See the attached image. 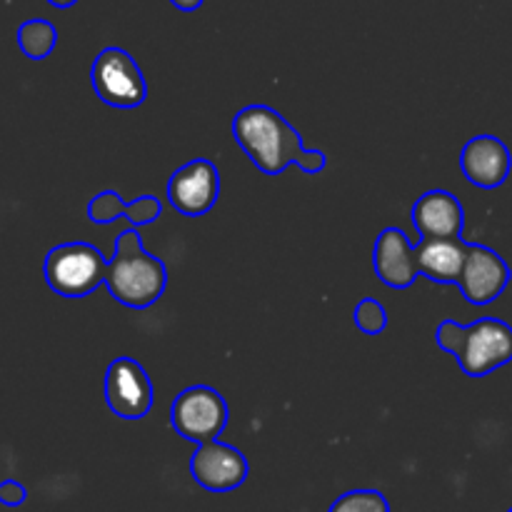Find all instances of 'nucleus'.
Returning a JSON list of instances; mask_svg holds the SVG:
<instances>
[{
    "label": "nucleus",
    "mask_w": 512,
    "mask_h": 512,
    "mask_svg": "<svg viewBox=\"0 0 512 512\" xmlns=\"http://www.w3.org/2000/svg\"><path fill=\"white\" fill-rule=\"evenodd\" d=\"M228 418L225 398L208 385H190L170 405V425L175 433L198 445L218 440L228 425Z\"/></svg>",
    "instance_id": "nucleus-5"
},
{
    "label": "nucleus",
    "mask_w": 512,
    "mask_h": 512,
    "mask_svg": "<svg viewBox=\"0 0 512 512\" xmlns=\"http://www.w3.org/2000/svg\"><path fill=\"white\" fill-rule=\"evenodd\" d=\"M415 230L423 238H460L465 228V210L448 190H428L413 205Z\"/></svg>",
    "instance_id": "nucleus-13"
},
{
    "label": "nucleus",
    "mask_w": 512,
    "mask_h": 512,
    "mask_svg": "<svg viewBox=\"0 0 512 512\" xmlns=\"http://www.w3.org/2000/svg\"><path fill=\"white\" fill-rule=\"evenodd\" d=\"M153 383L133 358H115L105 370V403L123 420H143L153 408Z\"/></svg>",
    "instance_id": "nucleus-7"
},
{
    "label": "nucleus",
    "mask_w": 512,
    "mask_h": 512,
    "mask_svg": "<svg viewBox=\"0 0 512 512\" xmlns=\"http://www.w3.org/2000/svg\"><path fill=\"white\" fill-rule=\"evenodd\" d=\"M55 43H58V30L50 20L33 18L20 23L18 48L23 50L25 58L45 60L55 50Z\"/></svg>",
    "instance_id": "nucleus-16"
},
{
    "label": "nucleus",
    "mask_w": 512,
    "mask_h": 512,
    "mask_svg": "<svg viewBox=\"0 0 512 512\" xmlns=\"http://www.w3.org/2000/svg\"><path fill=\"white\" fill-rule=\"evenodd\" d=\"M43 275L60 298H85L108 278V260L90 243H60L45 255Z\"/></svg>",
    "instance_id": "nucleus-3"
},
{
    "label": "nucleus",
    "mask_w": 512,
    "mask_h": 512,
    "mask_svg": "<svg viewBox=\"0 0 512 512\" xmlns=\"http://www.w3.org/2000/svg\"><path fill=\"white\" fill-rule=\"evenodd\" d=\"M25 500H28V490H25L23 483H18L13 478L0 483V505H5V508H20Z\"/></svg>",
    "instance_id": "nucleus-20"
},
{
    "label": "nucleus",
    "mask_w": 512,
    "mask_h": 512,
    "mask_svg": "<svg viewBox=\"0 0 512 512\" xmlns=\"http://www.w3.org/2000/svg\"><path fill=\"white\" fill-rule=\"evenodd\" d=\"M510 283V268L503 255L480 243H470L458 288L470 305H490Z\"/></svg>",
    "instance_id": "nucleus-10"
},
{
    "label": "nucleus",
    "mask_w": 512,
    "mask_h": 512,
    "mask_svg": "<svg viewBox=\"0 0 512 512\" xmlns=\"http://www.w3.org/2000/svg\"><path fill=\"white\" fill-rule=\"evenodd\" d=\"M508 512H512V508H510V510H508Z\"/></svg>",
    "instance_id": "nucleus-24"
},
{
    "label": "nucleus",
    "mask_w": 512,
    "mask_h": 512,
    "mask_svg": "<svg viewBox=\"0 0 512 512\" xmlns=\"http://www.w3.org/2000/svg\"><path fill=\"white\" fill-rule=\"evenodd\" d=\"M48 3L53 5V8H70V5H75L78 0H48Z\"/></svg>",
    "instance_id": "nucleus-22"
},
{
    "label": "nucleus",
    "mask_w": 512,
    "mask_h": 512,
    "mask_svg": "<svg viewBox=\"0 0 512 512\" xmlns=\"http://www.w3.org/2000/svg\"><path fill=\"white\" fill-rule=\"evenodd\" d=\"M248 458L238 448L220 440L200 443L190 458V475L208 493H230L248 480Z\"/></svg>",
    "instance_id": "nucleus-9"
},
{
    "label": "nucleus",
    "mask_w": 512,
    "mask_h": 512,
    "mask_svg": "<svg viewBox=\"0 0 512 512\" xmlns=\"http://www.w3.org/2000/svg\"><path fill=\"white\" fill-rule=\"evenodd\" d=\"M328 512H390V503L380 490H350L340 495Z\"/></svg>",
    "instance_id": "nucleus-17"
},
{
    "label": "nucleus",
    "mask_w": 512,
    "mask_h": 512,
    "mask_svg": "<svg viewBox=\"0 0 512 512\" xmlns=\"http://www.w3.org/2000/svg\"><path fill=\"white\" fill-rule=\"evenodd\" d=\"M375 275L383 280L388 288L405 290L418 280V255L410 245L408 235L400 228H385L375 240L373 250Z\"/></svg>",
    "instance_id": "nucleus-12"
},
{
    "label": "nucleus",
    "mask_w": 512,
    "mask_h": 512,
    "mask_svg": "<svg viewBox=\"0 0 512 512\" xmlns=\"http://www.w3.org/2000/svg\"><path fill=\"white\" fill-rule=\"evenodd\" d=\"M463 328L465 325L455 323V320H443V323L438 325V330H435V343H438L445 353L455 355L458 353L460 338H463Z\"/></svg>",
    "instance_id": "nucleus-19"
},
{
    "label": "nucleus",
    "mask_w": 512,
    "mask_h": 512,
    "mask_svg": "<svg viewBox=\"0 0 512 512\" xmlns=\"http://www.w3.org/2000/svg\"><path fill=\"white\" fill-rule=\"evenodd\" d=\"M105 285L120 305L143 310L163 298L168 288V268L143 248L135 230L125 228L115 240V258L108 263Z\"/></svg>",
    "instance_id": "nucleus-2"
},
{
    "label": "nucleus",
    "mask_w": 512,
    "mask_h": 512,
    "mask_svg": "<svg viewBox=\"0 0 512 512\" xmlns=\"http://www.w3.org/2000/svg\"><path fill=\"white\" fill-rule=\"evenodd\" d=\"M468 378H485L512 360V325L498 318H480L465 325L455 353Z\"/></svg>",
    "instance_id": "nucleus-6"
},
{
    "label": "nucleus",
    "mask_w": 512,
    "mask_h": 512,
    "mask_svg": "<svg viewBox=\"0 0 512 512\" xmlns=\"http://www.w3.org/2000/svg\"><path fill=\"white\" fill-rule=\"evenodd\" d=\"M460 168L465 178L478 188H500L512 170L510 148L495 135H475L460 153Z\"/></svg>",
    "instance_id": "nucleus-11"
},
{
    "label": "nucleus",
    "mask_w": 512,
    "mask_h": 512,
    "mask_svg": "<svg viewBox=\"0 0 512 512\" xmlns=\"http://www.w3.org/2000/svg\"><path fill=\"white\" fill-rule=\"evenodd\" d=\"M170 3L178 10H183V13H193V10H198L205 0H170Z\"/></svg>",
    "instance_id": "nucleus-21"
},
{
    "label": "nucleus",
    "mask_w": 512,
    "mask_h": 512,
    "mask_svg": "<svg viewBox=\"0 0 512 512\" xmlns=\"http://www.w3.org/2000/svg\"><path fill=\"white\" fill-rule=\"evenodd\" d=\"M235 143L243 148L250 163L265 175H280L290 165H303V138L275 108L263 103L245 105L230 123Z\"/></svg>",
    "instance_id": "nucleus-1"
},
{
    "label": "nucleus",
    "mask_w": 512,
    "mask_h": 512,
    "mask_svg": "<svg viewBox=\"0 0 512 512\" xmlns=\"http://www.w3.org/2000/svg\"><path fill=\"white\" fill-rule=\"evenodd\" d=\"M163 215V203L153 195L125 203L115 190H103L88 203V218L98 225L115 223L118 218H128L133 225H148Z\"/></svg>",
    "instance_id": "nucleus-15"
},
{
    "label": "nucleus",
    "mask_w": 512,
    "mask_h": 512,
    "mask_svg": "<svg viewBox=\"0 0 512 512\" xmlns=\"http://www.w3.org/2000/svg\"><path fill=\"white\" fill-rule=\"evenodd\" d=\"M220 195V173L213 160L195 158L180 165L168 180V203L185 218H200Z\"/></svg>",
    "instance_id": "nucleus-8"
},
{
    "label": "nucleus",
    "mask_w": 512,
    "mask_h": 512,
    "mask_svg": "<svg viewBox=\"0 0 512 512\" xmlns=\"http://www.w3.org/2000/svg\"><path fill=\"white\" fill-rule=\"evenodd\" d=\"M468 248L470 243H465L463 238H423V243L415 248L420 275L433 283L458 285Z\"/></svg>",
    "instance_id": "nucleus-14"
},
{
    "label": "nucleus",
    "mask_w": 512,
    "mask_h": 512,
    "mask_svg": "<svg viewBox=\"0 0 512 512\" xmlns=\"http://www.w3.org/2000/svg\"><path fill=\"white\" fill-rule=\"evenodd\" d=\"M510 283H512V268H510Z\"/></svg>",
    "instance_id": "nucleus-23"
},
{
    "label": "nucleus",
    "mask_w": 512,
    "mask_h": 512,
    "mask_svg": "<svg viewBox=\"0 0 512 512\" xmlns=\"http://www.w3.org/2000/svg\"><path fill=\"white\" fill-rule=\"evenodd\" d=\"M90 83L95 95L113 108H138L148 98V83L128 50L108 45L90 65Z\"/></svg>",
    "instance_id": "nucleus-4"
},
{
    "label": "nucleus",
    "mask_w": 512,
    "mask_h": 512,
    "mask_svg": "<svg viewBox=\"0 0 512 512\" xmlns=\"http://www.w3.org/2000/svg\"><path fill=\"white\" fill-rule=\"evenodd\" d=\"M353 320L365 335H380L388 328V310H385V305L380 300L363 298L358 303V308H355Z\"/></svg>",
    "instance_id": "nucleus-18"
}]
</instances>
